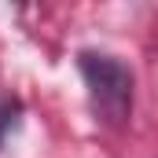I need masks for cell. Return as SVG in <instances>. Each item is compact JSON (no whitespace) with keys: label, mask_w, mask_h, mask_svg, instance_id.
Wrapping results in <instances>:
<instances>
[{"label":"cell","mask_w":158,"mask_h":158,"mask_svg":"<svg viewBox=\"0 0 158 158\" xmlns=\"http://www.w3.org/2000/svg\"><path fill=\"white\" fill-rule=\"evenodd\" d=\"M81 77L88 85V96L96 103V110L107 121H125L132 110V74L129 66L114 55H99V52H81L77 55Z\"/></svg>","instance_id":"cell-1"}]
</instances>
